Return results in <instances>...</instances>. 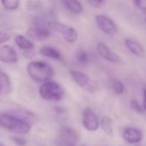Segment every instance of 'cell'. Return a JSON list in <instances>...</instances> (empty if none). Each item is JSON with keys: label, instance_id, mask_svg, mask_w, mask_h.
<instances>
[{"label": "cell", "instance_id": "obj_1", "mask_svg": "<svg viewBox=\"0 0 146 146\" xmlns=\"http://www.w3.org/2000/svg\"><path fill=\"white\" fill-rule=\"evenodd\" d=\"M27 72L35 82L40 84L50 81L54 74L52 67L46 62L41 60H34L29 63L27 65Z\"/></svg>", "mask_w": 146, "mask_h": 146}, {"label": "cell", "instance_id": "obj_2", "mask_svg": "<svg viewBox=\"0 0 146 146\" xmlns=\"http://www.w3.org/2000/svg\"><path fill=\"white\" fill-rule=\"evenodd\" d=\"M0 126L18 134H27L31 129L27 120L7 113H0Z\"/></svg>", "mask_w": 146, "mask_h": 146}, {"label": "cell", "instance_id": "obj_3", "mask_svg": "<svg viewBox=\"0 0 146 146\" xmlns=\"http://www.w3.org/2000/svg\"><path fill=\"white\" fill-rule=\"evenodd\" d=\"M39 94L45 101L59 102L64 96V90L58 83L50 80L40 85Z\"/></svg>", "mask_w": 146, "mask_h": 146}, {"label": "cell", "instance_id": "obj_4", "mask_svg": "<svg viewBox=\"0 0 146 146\" xmlns=\"http://www.w3.org/2000/svg\"><path fill=\"white\" fill-rule=\"evenodd\" d=\"M47 26L50 30L55 31L61 35L64 39L69 43H74L78 37V31L69 25L56 22V21H49L47 23Z\"/></svg>", "mask_w": 146, "mask_h": 146}, {"label": "cell", "instance_id": "obj_5", "mask_svg": "<svg viewBox=\"0 0 146 146\" xmlns=\"http://www.w3.org/2000/svg\"><path fill=\"white\" fill-rule=\"evenodd\" d=\"M70 75L72 80L83 90L89 91V92L96 91V83H94L90 79V78L87 74H85V73L81 72L79 70H70Z\"/></svg>", "mask_w": 146, "mask_h": 146}, {"label": "cell", "instance_id": "obj_6", "mask_svg": "<svg viewBox=\"0 0 146 146\" xmlns=\"http://www.w3.org/2000/svg\"><path fill=\"white\" fill-rule=\"evenodd\" d=\"M82 124L89 131H96L99 129L100 120L96 113L90 108H87L83 112Z\"/></svg>", "mask_w": 146, "mask_h": 146}, {"label": "cell", "instance_id": "obj_7", "mask_svg": "<svg viewBox=\"0 0 146 146\" xmlns=\"http://www.w3.org/2000/svg\"><path fill=\"white\" fill-rule=\"evenodd\" d=\"M96 49L98 53L107 61L113 63L114 64H125V61L122 59V58L117 53H115L113 50H111L105 43L99 42L96 46Z\"/></svg>", "mask_w": 146, "mask_h": 146}, {"label": "cell", "instance_id": "obj_8", "mask_svg": "<svg viewBox=\"0 0 146 146\" xmlns=\"http://www.w3.org/2000/svg\"><path fill=\"white\" fill-rule=\"evenodd\" d=\"M96 23L98 28L106 35L113 36L117 34L118 29L115 23L109 17L104 15H97L96 17Z\"/></svg>", "mask_w": 146, "mask_h": 146}, {"label": "cell", "instance_id": "obj_9", "mask_svg": "<svg viewBox=\"0 0 146 146\" xmlns=\"http://www.w3.org/2000/svg\"><path fill=\"white\" fill-rule=\"evenodd\" d=\"M122 137L123 139L131 144H137L139 143L143 137V131L136 127L128 126L125 127L122 131Z\"/></svg>", "mask_w": 146, "mask_h": 146}, {"label": "cell", "instance_id": "obj_10", "mask_svg": "<svg viewBox=\"0 0 146 146\" xmlns=\"http://www.w3.org/2000/svg\"><path fill=\"white\" fill-rule=\"evenodd\" d=\"M27 35L35 40H43L50 36L48 26H35L27 30Z\"/></svg>", "mask_w": 146, "mask_h": 146}, {"label": "cell", "instance_id": "obj_11", "mask_svg": "<svg viewBox=\"0 0 146 146\" xmlns=\"http://www.w3.org/2000/svg\"><path fill=\"white\" fill-rule=\"evenodd\" d=\"M17 60L18 54L12 46L8 45L0 46V61L6 64H14Z\"/></svg>", "mask_w": 146, "mask_h": 146}, {"label": "cell", "instance_id": "obj_12", "mask_svg": "<svg viewBox=\"0 0 146 146\" xmlns=\"http://www.w3.org/2000/svg\"><path fill=\"white\" fill-rule=\"evenodd\" d=\"M60 139L64 146H75L78 141L77 133L70 128H64L60 131Z\"/></svg>", "mask_w": 146, "mask_h": 146}, {"label": "cell", "instance_id": "obj_13", "mask_svg": "<svg viewBox=\"0 0 146 146\" xmlns=\"http://www.w3.org/2000/svg\"><path fill=\"white\" fill-rule=\"evenodd\" d=\"M125 44L127 49L136 57L138 58H144L146 56V52L143 46L135 40L132 39H125Z\"/></svg>", "mask_w": 146, "mask_h": 146}, {"label": "cell", "instance_id": "obj_14", "mask_svg": "<svg viewBox=\"0 0 146 146\" xmlns=\"http://www.w3.org/2000/svg\"><path fill=\"white\" fill-rule=\"evenodd\" d=\"M11 91V81L5 72L0 70V96H7Z\"/></svg>", "mask_w": 146, "mask_h": 146}, {"label": "cell", "instance_id": "obj_15", "mask_svg": "<svg viewBox=\"0 0 146 146\" xmlns=\"http://www.w3.org/2000/svg\"><path fill=\"white\" fill-rule=\"evenodd\" d=\"M63 5L70 12L80 14L83 11V6L78 0H61Z\"/></svg>", "mask_w": 146, "mask_h": 146}, {"label": "cell", "instance_id": "obj_16", "mask_svg": "<svg viewBox=\"0 0 146 146\" xmlns=\"http://www.w3.org/2000/svg\"><path fill=\"white\" fill-rule=\"evenodd\" d=\"M40 54L44 57L52 58V59H61L62 58L61 53L56 48H54L52 46H42L40 49Z\"/></svg>", "mask_w": 146, "mask_h": 146}, {"label": "cell", "instance_id": "obj_17", "mask_svg": "<svg viewBox=\"0 0 146 146\" xmlns=\"http://www.w3.org/2000/svg\"><path fill=\"white\" fill-rule=\"evenodd\" d=\"M100 126L102 131L107 135H113V119L109 115H104L100 120Z\"/></svg>", "mask_w": 146, "mask_h": 146}, {"label": "cell", "instance_id": "obj_18", "mask_svg": "<svg viewBox=\"0 0 146 146\" xmlns=\"http://www.w3.org/2000/svg\"><path fill=\"white\" fill-rule=\"evenodd\" d=\"M15 42H16L17 46L18 47H20L21 49L30 50L35 47L34 43L30 40H29L28 38H26L25 36H23L22 35H18L15 37Z\"/></svg>", "mask_w": 146, "mask_h": 146}, {"label": "cell", "instance_id": "obj_19", "mask_svg": "<svg viewBox=\"0 0 146 146\" xmlns=\"http://www.w3.org/2000/svg\"><path fill=\"white\" fill-rule=\"evenodd\" d=\"M25 7L29 12H36L40 10L41 2L40 0H27Z\"/></svg>", "mask_w": 146, "mask_h": 146}, {"label": "cell", "instance_id": "obj_20", "mask_svg": "<svg viewBox=\"0 0 146 146\" xmlns=\"http://www.w3.org/2000/svg\"><path fill=\"white\" fill-rule=\"evenodd\" d=\"M111 89L116 95H122L125 91V86L119 79H113L111 82Z\"/></svg>", "mask_w": 146, "mask_h": 146}, {"label": "cell", "instance_id": "obj_21", "mask_svg": "<svg viewBox=\"0 0 146 146\" xmlns=\"http://www.w3.org/2000/svg\"><path fill=\"white\" fill-rule=\"evenodd\" d=\"M1 4L8 11H16L20 6V0H1Z\"/></svg>", "mask_w": 146, "mask_h": 146}, {"label": "cell", "instance_id": "obj_22", "mask_svg": "<svg viewBox=\"0 0 146 146\" xmlns=\"http://www.w3.org/2000/svg\"><path fill=\"white\" fill-rule=\"evenodd\" d=\"M77 59L81 64H86L89 60V55L84 51H78L77 52Z\"/></svg>", "mask_w": 146, "mask_h": 146}, {"label": "cell", "instance_id": "obj_23", "mask_svg": "<svg viewBox=\"0 0 146 146\" xmlns=\"http://www.w3.org/2000/svg\"><path fill=\"white\" fill-rule=\"evenodd\" d=\"M88 3L94 8L96 9H101L103 6H105L107 0H87Z\"/></svg>", "mask_w": 146, "mask_h": 146}, {"label": "cell", "instance_id": "obj_24", "mask_svg": "<svg viewBox=\"0 0 146 146\" xmlns=\"http://www.w3.org/2000/svg\"><path fill=\"white\" fill-rule=\"evenodd\" d=\"M132 1L137 9L143 12H146V0H132Z\"/></svg>", "mask_w": 146, "mask_h": 146}, {"label": "cell", "instance_id": "obj_25", "mask_svg": "<svg viewBox=\"0 0 146 146\" xmlns=\"http://www.w3.org/2000/svg\"><path fill=\"white\" fill-rule=\"evenodd\" d=\"M130 104H131V109H133L135 112H137V113H143V106H141V105H139V103L136 101V100H131V102H130Z\"/></svg>", "mask_w": 146, "mask_h": 146}, {"label": "cell", "instance_id": "obj_26", "mask_svg": "<svg viewBox=\"0 0 146 146\" xmlns=\"http://www.w3.org/2000/svg\"><path fill=\"white\" fill-rule=\"evenodd\" d=\"M10 40V35L7 33L0 31V45Z\"/></svg>", "mask_w": 146, "mask_h": 146}, {"label": "cell", "instance_id": "obj_27", "mask_svg": "<svg viewBox=\"0 0 146 146\" xmlns=\"http://www.w3.org/2000/svg\"><path fill=\"white\" fill-rule=\"evenodd\" d=\"M13 140H14V141H15L18 145H20V146H24V145L26 144V141H25L24 139L21 138V137H13Z\"/></svg>", "mask_w": 146, "mask_h": 146}, {"label": "cell", "instance_id": "obj_28", "mask_svg": "<svg viewBox=\"0 0 146 146\" xmlns=\"http://www.w3.org/2000/svg\"><path fill=\"white\" fill-rule=\"evenodd\" d=\"M143 108L146 112V90H143Z\"/></svg>", "mask_w": 146, "mask_h": 146}, {"label": "cell", "instance_id": "obj_29", "mask_svg": "<svg viewBox=\"0 0 146 146\" xmlns=\"http://www.w3.org/2000/svg\"><path fill=\"white\" fill-rule=\"evenodd\" d=\"M0 146H5V144H3L2 143H0Z\"/></svg>", "mask_w": 146, "mask_h": 146}, {"label": "cell", "instance_id": "obj_30", "mask_svg": "<svg viewBox=\"0 0 146 146\" xmlns=\"http://www.w3.org/2000/svg\"><path fill=\"white\" fill-rule=\"evenodd\" d=\"M81 146H87V145H85V144H83V145H81Z\"/></svg>", "mask_w": 146, "mask_h": 146}, {"label": "cell", "instance_id": "obj_31", "mask_svg": "<svg viewBox=\"0 0 146 146\" xmlns=\"http://www.w3.org/2000/svg\"><path fill=\"white\" fill-rule=\"evenodd\" d=\"M118 146H122V145H118Z\"/></svg>", "mask_w": 146, "mask_h": 146}, {"label": "cell", "instance_id": "obj_32", "mask_svg": "<svg viewBox=\"0 0 146 146\" xmlns=\"http://www.w3.org/2000/svg\"><path fill=\"white\" fill-rule=\"evenodd\" d=\"M137 146H140V145H137Z\"/></svg>", "mask_w": 146, "mask_h": 146}, {"label": "cell", "instance_id": "obj_33", "mask_svg": "<svg viewBox=\"0 0 146 146\" xmlns=\"http://www.w3.org/2000/svg\"><path fill=\"white\" fill-rule=\"evenodd\" d=\"M145 22H146V19H145Z\"/></svg>", "mask_w": 146, "mask_h": 146}]
</instances>
